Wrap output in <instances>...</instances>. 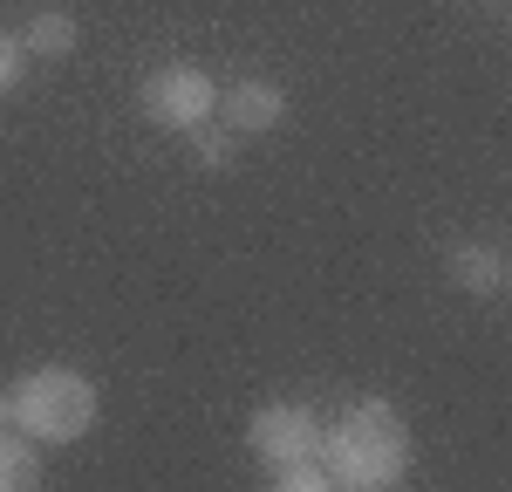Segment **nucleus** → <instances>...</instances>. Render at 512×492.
I'll return each mask as SVG.
<instances>
[{
    "mask_svg": "<svg viewBox=\"0 0 512 492\" xmlns=\"http://www.w3.org/2000/svg\"><path fill=\"white\" fill-rule=\"evenodd\" d=\"M417 438L390 397H355L335 424H321V472L328 492H390L410 479Z\"/></svg>",
    "mask_w": 512,
    "mask_h": 492,
    "instance_id": "1",
    "label": "nucleus"
},
{
    "mask_svg": "<svg viewBox=\"0 0 512 492\" xmlns=\"http://www.w3.org/2000/svg\"><path fill=\"white\" fill-rule=\"evenodd\" d=\"M103 417V397L96 383L69 363H41V369H21V383L7 390V424L28 431L35 445H76L96 431Z\"/></svg>",
    "mask_w": 512,
    "mask_h": 492,
    "instance_id": "2",
    "label": "nucleus"
},
{
    "mask_svg": "<svg viewBox=\"0 0 512 492\" xmlns=\"http://www.w3.org/2000/svg\"><path fill=\"white\" fill-rule=\"evenodd\" d=\"M246 451L280 472V465H301V458H321V417L308 404H260L246 417Z\"/></svg>",
    "mask_w": 512,
    "mask_h": 492,
    "instance_id": "4",
    "label": "nucleus"
},
{
    "mask_svg": "<svg viewBox=\"0 0 512 492\" xmlns=\"http://www.w3.org/2000/svg\"><path fill=\"white\" fill-rule=\"evenodd\" d=\"M492 7H499V0H492Z\"/></svg>",
    "mask_w": 512,
    "mask_h": 492,
    "instance_id": "13",
    "label": "nucleus"
},
{
    "mask_svg": "<svg viewBox=\"0 0 512 492\" xmlns=\"http://www.w3.org/2000/svg\"><path fill=\"white\" fill-rule=\"evenodd\" d=\"M219 117L233 137H260V130H280L287 117V89L274 76H233L219 82Z\"/></svg>",
    "mask_w": 512,
    "mask_h": 492,
    "instance_id": "5",
    "label": "nucleus"
},
{
    "mask_svg": "<svg viewBox=\"0 0 512 492\" xmlns=\"http://www.w3.org/2000/svg\"><path fill=\"white\" fill-rule=\"evenodd\" d=\"M0 424H7V390H0Z\"/></svg>",
    "mask_w": 512,
    "mask_h": 492,
    "instance_id": "12",
    "label": "nucleus"
},
{
    "mask_svg": "<svg viewBox=\"0 0 512 492\" xmlns=\"http://www.w3.org/2000/svg\"><path fill=\"white\" fill-rule=\"evenodd\" d=\"M21 69H28L21 35H7V28H0V96H7V89H21Z\"/></svg>",
    "mask_w": 512,
    "mask_h": 492,
    "instance_id": "11",
    "label": "nucleus"
},
{
    "mask_svg": "<svg viewBox=\"0 0 512 492\" xmlns=\"http://www.w3.org/2000/svg\"><path fill=\"white\" fill-rule=\"evenodd\" d=\"M444 274H451V287L458 294H478V301H499L512 287V260L499 240H458L451 253H444Z\"/></svg>",
    "mask_w": 512,
    "mask_h": 492,
    "instance_id": "6",
    "label": "nucleus"
},
{
    "mask_svg": "<svg viewBox=\"0 0 512 492\" xmlns=\"http://www.w3.org/2000/svg\"><path fill=\"white\" fill-rule=\"evenodd\" d=\"M41 486V445L28 431L0 424V492H35Z\"/></svg>",
    "mask_w": 512,
    "mask_h": 492,
    "instance_id": "8",
    "label": "nucleus"
},
{
    "mask_svg": "<svg viewBox=\"0 0 512 492\" xmlns=\"http://www.w3.org/2000/svg\"><path fill=\"white\" fill-rule=\"evenodd\" d=\"M267 486H274V492H328V472H321V458H301V465L267 472Z\"/></svg>",
    "mask_w": 512,
    "mask_h": 492,
    "instance_id": "9",
    "label": "nucleus"
},
{
    "mask_svg": "<svg viewBox=\"0 0 512 492\" xmlns=\"http://www.w3.org/2000/svg\"><path fill=\"white\" fill-rule=\"evenodd\" d=\"M76 14H62V7H41V14H28L21 21V55L28 62H62V55H76Z\"/></svg>",
    "mask_w": 512,
    "mask_h": 492,
    "instance_id": "7",
    "label": "nucleus"
},
{
    "mask_svg": "<svg viewBox=\"0 0 512 492\" xmlns=\"http://www.w3.org/2000/svg\"><path fill=\"white\" fill-rule=\"evenodd\" d=\"M137 110L158 123V130H198V123L219 117V82L205 76L198 62H164L151 76L137 82Z\"/></svg>",
    "mask_w": 512,
    "mask_h": 492,
    "instance_id": "3",
    "label": "nucleus"
},
{
    "mask_svg": "<svg viewBox=\"0 0 512 492\" xmlns=\"http://www.w3.org/2000/svg\"><path fill=\"white\" fill-rule=\"evenodd\" d=\"M185 137H192V151H198V164H205V171H219V164H233V130H212V123H198V130H185Z\"/></svg>",
    "mask_w": 512,
    "mask_h": 492,
    "instance_id": "10",
    "label": "nucleus"
}]
</instances>
